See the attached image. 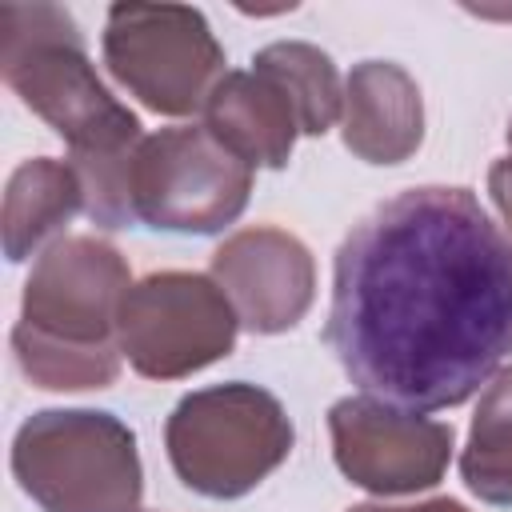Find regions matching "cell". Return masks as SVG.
<instances>
[{
  "label": "cell",
  "mask_w": 512,
  "mask_h": 512,
  "mask_svg": "<svg viewBox=\"0 0 512 512\" xmlns=\"http://www.w3.org/2000/svg\"><path fill=\"white\" fill-rule=\"evenodd\" d=\"M132 288L128 260L100 236L52 240L20 296L12 352L20 372L44 392L108 388L120 376L116 312Z\"/></svg>",
  "instance_id": "3957f363"
},
{
  "label": "cell",
  "mask_w": 512,
  "mask_h": 512,
  "mask_svg": "<svg viewBox=\"0 0 512 512\" xmlns=\"http://www.w3.org/2000/svg\"><path fill=\"white\" fill-rule=\"evenodd\" d=\"M252 168L204 124H176L144 136L128 164L132 220L156 232L216 236L248 208Z\"/></svg>",
  "instance_id": "52a82bcc"
},
{
  "label": "cell",
  "mask_w": 512,
  "mask_h": 512,
  "mask_svg": "<svg viewBox=\"0 0 512 512\" xmlns=\"http://www.w3.org/2000/svg\"><path fill=\"white\" fill-rule=\"evenodd\" d=\"M12 476L40 512H140L136 432L100 408H44L12 436Z\"/></svg>",
  "instance_id": "277c9868"
},
{
  "label": "cell",
  "mask_w": 512,
  "mask_h": 512,
  "mask_svg": "<svg viewBox=\"0 0 512 512\" xmlns=\"http://www.w3.org/2000/svg\"><path fill=\"white\" fill-rule=\"evenodd\" d=\"M344 148L364 164H404L424 140L420 84L396 60H360L344 80Z\"/></svg>",
  "instance_id": "8fae6325"
},
{
  "label": "cell",
  "mask_w": 512,
  "mask_h": 512,
  "mask_svg": "<svg viewBox=\"0 0 512 512\" xmlns=\"http://www.w3.org/2000/svg\"><path fill=\"white\" fill-rule=\"evenodd\" d=\"M460 480L476 500L512 508V368H500L480 392L460 452Z\"/></svg>",
  "instance_id": "9a60e30c"
},
{
  "label": "cell",
  "mask_w": 512,
  "mask_h": 512,
  "mask_svg": "<svg viewBox=\"0 0 512 512\" xmlns=\"http://www.w3.org/2000/svg\"><path fill=\"white\" fill-rule=\"evenodd\" d=\"M488 192H492V204H496V212L508 228V240H512V156H504L488 168Z\"/></svg>",
  "instance_id": "2e32d148"
},
{
  "label": "cell",
  "mask_w": 512,
  "mask_h": 512,
  "mask_svg": "<svg viewBox=\"0 0 512 512\" xmlns=\"http://www.w3.org/2000/svg\"><path fill=\"white\" fill-rule=\"evenodd\" d=\"M100 52L112 80L156 116L204 112L212 88L228 76L208 16L188 4H112Z\"/></svg>",
  "instance_id": "8992f818"
},
{
  "label": "cell",
  "mask_w": 512,
  "mask_h": 512,
  "mask_svg": "<svg viewBox=\"0 0 512 512\" xmlns=\"http://www.w3.org/2000/svg\"><path fill=\"white\" fill-rule=\"evenodd\" d=\"M324 344L344 376L396 408L440 412L512 352V244L472 188L420 184L340 240Z\"/></svg>",
  "instance_id": "6da1fadb"
},
{
  "label": "cell",
  "mask_w": 512,
  "mask_h": 512,
  "mask_svg": "<svg viewBox=\"0 0 512 512\" xmlns=\"http://www.w3.org/2000/svg\"><path fill=\"white\" fill-rule=\"evenodd\" d=\"M296 428L284 404L248 380L208 384L168 412L164 448L176 480L208 500H240L292 452Z\"/></svg>",
  "instance_id": "5b68a950"
},
{
  "label": "cell",
  "mask_w": 512,
  "mask_h": 512,
  "mask_svg": "<svg viewBox=\"0 0 512 512\" xmlns=\"http://www.w3.org/2000/svg\"><path fill=\"white\" fill-rule=\"evenodd\" d=\"M212 280L232 300L240 328L256 336L296 328L316 300V260L308 244L276 224L232 232L212 252Z\"/></svg>",
  "instance_id": "30bf717a"
},
{
  "label": "cell",
  "mask_w": 512,
  "mask_h": 512,
  "mask_svg": "<svg viewBox=\"0 0 512 512\" xmlns=\"http://www.w3.org/2000/svg\"><path fill=\"white\" fill-rule=\"evenodd\" d=\"M328 436L344 480L372 496H412L436 488L456 448L452 424L396 408L368 392L344 396L328 408Z\"/></svg>",
  "instance_id": "9c48e42d"
},
{
  "label": "cell",
  "mask_w": 512,
  "mask_h": 512,
  "mask_svg": "<svg viewBox=\"0 0 512 512\" xmlns=\"http://www.w3.org/2000/svg\"><path fill=\"white\" fill-rule=\"evenodd\" d=\"M0 72L20 104L68 144L92 224L132 228L128 164L144 132L136 112L100 80L72 12L60 4H0Z\"/></svg>",
  "instance_id": "7a4b0ae2"
},
{
  "label": "cell",
  "mask_w": 512,
  "mask_h": 512,
  "mask_svg": "<svg viewBox=\"0 0 512 512\" xmlns=\"http://www.w3.org/2000/svg\"><path fill=\"white\" fill-rule=\"evenodd\" d=\"M240 316L204 272H152L136 280L116 312L120 356L148 380H180L236 348Z\"/></svg>",
  "instance_id": "ba28073f"
},
{
  "label": "cell",
  "mask_w": 512,
  "mask_h": 512,
  "mask_svg": "<svg viewBox=\"0 0 512 512\" xmlns=\"http://www.w3.org/2000/svg\"><path fill=\"white\" fill-rule=\"evenodd\" d=\"M504 136H508V148H512V116H508V132Z\"/></svg>",
  "instance_id": "ac0fdd59"
},
{
  "label": "cell",
  "mask_w": 512,
  "mask_h": 512,
  "mask_svg": "<svg viewBox=\"0 0 512 512\" xmlns=\"http://www.w3.org/2000/svg\"><path fill=\"white\" fill-rule=\"evenodd\" d=\"M344 512H468V508L452 496H436V500H420V504H352Z\"/></svg>",
  "instance_id": "e0dca14e"
},
{
  "label": "cell",
  "mask_w": 512,
  "mask_h": 512,
  "mask_svg": "<svg viewBox=\"0 0 512 512\" xmlns=\"http://www.w3.org/2000/svg\"><path fill=\"white\" fill-rule=\"evenodd\" d=\"M252 68L292 100L304 136H324L340 120L344 84L324 48L308 40H276L252 56Z\"/></svg>",
  "instance_id": "5bb4252c"
},
{
  "label": "cell",
  "mask_w": 512,
  "mask_h": 512,
  "mask_svg": "<svg viewBox=\"0 0 512 512\" xmlns=\"http://www.w3.org/2000/svg\"><path fill=\"white\" fill-rule=\"evenodd\" d=\"M84 212V184L68 160L32 156L20 160L4 184L0 236L8 264H24L44 240L64 232V224Z\"/></svg>",
  "instance_id": "4fadbf2b"
},
{
  "label": "cell",
  "mask_w": 512,
  "mask_h": 512,
  "mask_svg": "<svg viewBox=\"0 0 512 512\" xmlns=\"http://www.w3.org/2000/svg\"><path fill=\"white\" fill-rule=\"evenodd\" d=\"M204 128L248 168H284L300 136L292 100L256 68L228 72L212 88L204 104Z\"/></svg>",
  "instance_id": "7c38bea8"
}]
</instances>
